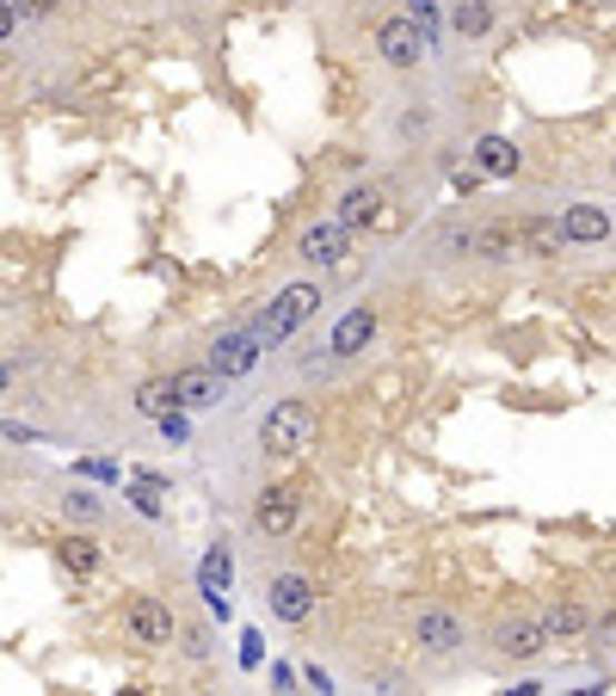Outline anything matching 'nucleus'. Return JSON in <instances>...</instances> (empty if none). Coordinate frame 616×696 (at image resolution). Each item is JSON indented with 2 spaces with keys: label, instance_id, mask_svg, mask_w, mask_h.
Masks as SVG:
<instances>
[{
  "label": "nucleus",
  "instance_id": "nucleus-24",
  "mask_svg": "<svg viewBox=\"0 0 616 696\" xmlns=\"http://www.w3.org/2000/svg\"><path fill=\"white\" fill-rule=\"evenodd\" d=\"M475 235H481V228H444V247H450V253H475Z\"/></svg>",
  "mask_w": 616,
  "mask_h": 696
},
{
  "label": "nucleus",
  "instance_id": "nucleus-26",
  "mask_svg": "<svg viewBox=\"0 0 616 696\" xmlns=\"http://www.w3.org/2000/svg\"><path fill=\"white\" fill-rule=\"evenodd\" d=\"M586 635H592V647H616V610H610V616H598V623H592Z\"/></svg>",
  "mask_w": 616,
  "mask_h": 696
},
{
  "label": "nucleus",
  "instance_id": "nucleus-10",
  "mask_svg": "<svg viewBox=\"0 0 616 696\" xmlns=\"http://www.w3.org/2000/svg\"><path fill=\"white\" fill-rule=\"evenodd\" d=\"M518 253H530V259H562V253H567L562 216H518Z\"/></svg>",
  "mask_w": 616,
  "mask_h": 696
},
{
  "label": "nucleus",
  "instance_id": "nucleus-2",
  "mask_svg": "<svg viewBox=\"0 0 616 696\" xmlns=\"http://www.w3.org/2000/svg\"><path fill=\"white\" fill-rule=\"evenodd\" d=\"M321 308V284H308V278H296V284H284L278 296H271V308H266V321H259V339H271V346H284V339L296 334V327L308 321Z\"/></svg>",
  "mask_w": 616,
  "mask_h": 696
},
{
  "label": "nucleus",
  "instance_id": "nucleus-23",
  "mask_svg": "<svg viewBox=\"0 0 616 696\" xmlns=\"http://www.w3.org/2000/svg\"><path fill=\"white\" fill-rule=\"evenodd\" d=\"M62 511H68V524H99V518H106V506H99L93 494H68Z\"/></svg>",
  "mask_w": 616,
  "mask_h": 696
},
{
  "label": "nucleus",
  "instance_id": "nucleus-19",
  "mask_svg": "<svg viewBox=\"0 0 616 696\" xmlns=\"http://www.w3.org/2000/svg\"><path fill=\"white\" fill-rule=\"evenodd\" d=\"M494 19H499L494 0H456V7H450V31H463V38H487Z\"/></svg>",
  "mask_w": 616,
  "mask_h": 696
},
{
  "label": "nucleus",
  "instance_id": "nucleus-6",
  "mask_svg": "<svg viewBox=\"0 0 616 696\" xmlns=\"http://www.w3.org/2000/svg\"><path fill=\"white\" fill-rule=\"evenodd\" d=\"M296 518H302V494H296L290 481L266 487V494L254 499V530L266 536V543H278V536L296 530Z\"/></svg>",
  "mask_w": 616,
  "mask_h": 696
},
{
  "label": "nucleus",
  "instance_id": "nucleus-1",
  "mask_svg": "<svg viewBox=\"0 0 616 696\" xmlns=\"http://www.w3.org/2000/svg\"><path fill=\"white\" fill-rule=\"evenodd\" d=\"M259 444H266V456H296L315 444V407L302 401V395H290V401H278L266 419H259Z\"/></svg>",
  "mask_w": 616,
  "mask_h": 696
},
{
  "label": "nucleus",
  "instance_id": "nucleus-7",
  "mask_svg": "<svg viewBox=\"0 0 616 696\" xmlns=\"http://www.w3.org/2000/svg\"><path fill=\"white\" fill-rule=\"evenodd\" d=\"M266 604H271L278 623H308V616H315V579L308 574H278L266 586Z\"/></svg>",
  "mask_w": 616,
  "mask_h": 696
},
{
  "label": "nucleus",
  "instance_id": "nucleus-15",
  "mask_svg": "<svg viewBox=\"0 0 616 696\" xmlns=\"http://www.w3.org/2000/svg\"><path fill=\"white\" fill-rule=\"evenodd\" d=\"M228 579H235V555H228V543H216L198 567V586H203V598H210V610H222V616H228V598H222Z\"/></svg>",
  "mask_w": 616,
  "mask_h": 696
},
{
  "label": "nucleus",
  "instance_id": "nucleus-8",
  "mask_svg": "<svg viewBox=\"0 0 616 696\" xmlns=\"http://www.w3.org/2000/svg\"><path fill=\"white\" fill-rule=\"evenodd\" d=\"M414 635H419V647H426V654H456V647L469 642L463 616H456V610H444V604H426V610H419Z\"/></svg>",
  "mask_w": 616,
  "mask_h": 696
},
{
  "label": "nucleus",
  "instance_id": "nucleus-16",
  "mask_svg": "<svg viewBox=\"0 0 616 696\" xmlns=\"http://www.w3.org/2000/svg\"><path fill=\"white\" fill-rule=\"evenodd\" d=\"M543 629H549V642H574V635L592 629V610L579 598H555L549 610H543Z\"/></svg>",
  "mask_w": 616,
  "mask_h": 696
},
{
  "label": "nucleus",
  "instance_id": "nucleus-12",
  "mask_svg": "<svg viewBox=\"0 0 616 696\" xmlns=\"http://www.w3.org/2000/svg\"><path fill=\"white\" fill-rule=\"evenodd\" d=\"M370 339H376V308H351V315H339V327H334V339H327V351H334V358H358Z\"/></svg>",
  "mask_w": 616,
  "mask_h": 696
},
{
  "label": "nucleus",
  "instance_id": "nucleus-29",
  "mask_svg": "<svg viewBox=\"0 0 616 696\" xmlns=\"http://www.w3.org/2000/svg\"><path fill=\"white\" fill-rule=\"evenodd\" d=\"M161 431H167V438L179 444V438H186V419H179V414H161Z\"/></svg>",
  "mask_w": 616,
  "mask_h": 696
},
{
  "label": "nucleus",
  "instance_id": "nucleus-4",
  "mask_svg": "<svg viewBox=\"0 0 616 696\" xmlns=\"http://www.w3.org/2000/svg\"><path fill=\"white\" fill-rule=\"evenodd\" d=\"M426 50L431 43H426V31L414 26V13H389L382 26H376V56H382L389 68H401V74L426 62Z\"/></svg>",
  "mask_w": 616,
  "mask_h": 696
},
{
  "label": "nucleus",
  "instance_id": "nucleus-18",
  "mask_svg": "<svg viewBox=\"0 0 616 696\" xmlns=\"http://www.w3.org/2000/svg\"><path fill=\"white\" fill-rule=\"evenodd\" d=\"M216 395H222V382H216L210 364H203V370H179V376H173V401H179V407H210Z\"/></svg>",
  "mask_w": 616,
  "mask_h": 696
},
{
  "label": "nucleus",
  "instance_id": "nucleus-30",
  "mask_svg": "<svg viewBox=\"0 0 616 696\" xmlns=\"http://www.w3.org/2000/svg\"><path fill=\"white\" fill-rule=\"evenodd\" d=\"M7 382H13V370H7V364H0V389H7Z\"/></svg>",
  "mask_w": 616,
  "mask_h": 696
},
{
  "label": "nucleus",
  "instance_id": "nucleus-31",
  "mask_svg": "<svg viewBox=\"0 0 616 696\" xmlns=\"http://www.w3.org/2000/svg\"><path fill=\"white\" fill-rule=\"evenodd\" d=\"M610 173H616V161H610Z\"/></svg>",
  "mask_w": 616,
  "mask_h": 696
},
{
  "label": "nucleus",
  "instance_id": "nucleus-21",
  "mask_svg": "<svg viewBox=\"0 0 616 696\" xmlns=\"http://www.w3.org/2000/svg\"><path fill=\"white\" fill-rule=\"evenodd\" d=\"M173 382H142L136 389V414H148V419H161V414H173Z\"/></svg>",
  "mask_w": 616,
  "mask_h": 696
},
{
  "label": "nucleus",
  "instance_id": "nucleus-28",
  "mask_svg": "<svg viewBox=\"0 0 616 696\" xmlns=\"http://www.w3.org/2000/svg\"><path fill=\"white\" fill-rule=\"evenodd\" d=\"M13 31H19V13H13V0H0V43L13 38Z\"/></svg>",
  "mask_w": 616,
  "mask_h": 696
},
{
  "label": "nucleus",
  "instance_id": "nucleus-25",
  "mask_svg": "<svg viewBox=\"0 0 616 696\" xmlns=\"http://www.w3.org/2000/svg\"><path fill=\"white\" fill-rule=\"evenodd\" d=\"M56 7H62V0H13V13H19V19H50Z\"/></svg>",
  "mask_w": 616,
  "mask_h": 696
},
{
  "label": "nucleus",
  "instance_id": "nucleus-3",
  "mask_svg": "<svg viewBox=\"0 0 616 696\" xmlns=\"http://www.w3.org/2000/svg\"><path fill=\"white\" fill-rule=\"evenodd\" d=\"M123 635H130L136 647H173L179 623H173V610H167L155 591H136V598L123 604Z\"/></svg>",
  "mask_w": 616,
  "mask_h": 696
},
{
  "label": "nucleus",
  "instance_id": "nucleus-9",
  "mask_svg": "<svg viewBox=\"0 0 616 696\" xmlns=\"http://www.w3.org/2000/svg\"><path fill=\"white\" fill-rule=\"evenodd\" d=\"M296 253H302L308 266H339V259L351 253V228L339 222V216H334V222H308V228H302V247H296Z\"/></svg>",
  "mask_w": 616,
  "mask_h": 696
},
{
  "label": "nucleus",
  "instance_id": "nucleus-22",
  "mask_svg": "<svg viewBox=\"0 0 616 696\" xmlns=\"http://www.w3.org/2000/svg\"><path fill=\"white\" fill-rule=\"evenodd\" d=\"M475 253L481 259H511L518 253V228H481V235H475Z\"/></svg>",
  "mask_w": 616,
  "mask_h": 696
},
{
  "label": "nucleus",
  "instance_id": "nucleus-14",
  "mask_svg": "<svg viewBox=\"0 0 616 696\" xmlns=\"http://www.w3.org/2000/svg\"><path fill=\"white\" fill-rule=\"evenodd\" d=\"M567 228V247H604L610 241V216L598 210V203H574V210L562 216Z\"/></svg>",
  "mask_w": 616,
  "mask_h": 696
},
{
  "label": "nucleus",
  "instance_id": "nucleus-13",
  "mask_svg": "<svg viewBox=\"0 0 616 696\" xmlns=\"http://www.w3.org/2000/svg\"><path fill=\"white\" fill-rule=\"evenodd\" d=\"M339 222H346L351 235L376 228V222H382V191H376V186H346V191H339Z\"/></svg>",
  "mask_w": 616,
  "mask_h": 696
},
{
  "label": "nucleus",
  "instance_id": "nucleus-17",
  "mask_svg": "<svg viewBox=\"0 0 616 696\" xmlns=\"http://www.w3.org/2000/svg\"><path fill=\"white\" fill-rule=\"evenodd\" d=\"M518 142H506V136H481V142H475V167H481V173H494V179H511L518 173Z\"/></svg>",
  "mask_w": 616,
  "mask_h": 696
},
{
  "label": "nucleus",
  "instance_id": "nucleus-5",
  "mask_svg": "<svg viewBox=\"0 0 616 696\" xmlns=\"http://www.w3.org/2000/svg\"><path fill=\"white\" fill-rule=\"evenodd\" d=\"M549 647V629H543V616H530V610H506L494 623V654L499 659H536Z\"/></svg>",
  "mask_w": 616,
  "mask_h": 696
},
{
  "label": "nucleus",
  "instance_id": "nucleus-11",
  "mask_svg": "<svg viewBox=\"0 0 616 696\" xmlns=\"http://www.w3.org/2000/svg\"><path fill=\"white\" fill-rule=\"evenodd\" d=\"M254 364H259V339L254 334H222L210 346V370L222 376V382H228V376H247Z\"/></svg>",
  "mask_w": 616,
  "mask_h": 696
},
{
  "label": "nucleus",
  "instance_id": "nucleus-20",
  "mask_svg": "<svg viewBox=\"0 0 616 696\" xmlns=\"http://www.w3.org/2000/svg\"><path fill=\"white\" fill-rule=\"evenodd\" d=\"M56 561H62L74 579H87L99 567V543L93 536H62V543H56Z\"/></svg>",
  "mask_w": 616,
  "mask_h": 696
},
{
  "label": "nucleus",
  "instance_id": "nucleus-27",
  "mask_svg": "<svg viewBox=\"0 0 616 696\" xmlns=\"http://www.w3.org/2000/svg\"><path fill=\"white\" fill-rule=\"evenodd\" d=\"M186 654H191V659H210V635H203V629H186Z\"/></svg>",
  "mask_w": 616,
  "mask_h": 696
}]
</instances>
